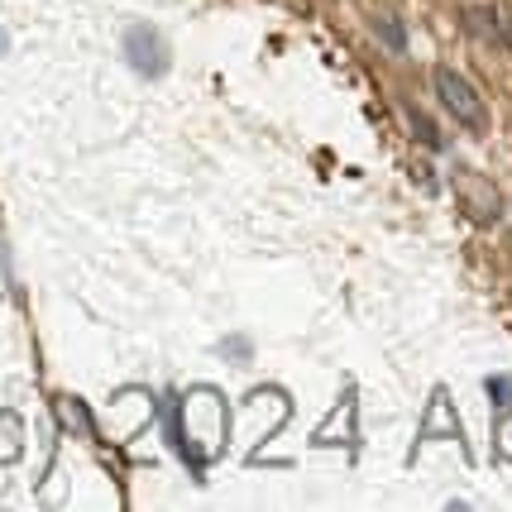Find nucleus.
<instances>
[{"instance_id":"6","label":"nucleus","mask_w":512,"mask_h":512,"mask_svg":"<svg viewBox=\"0 0 512 512\" xmlns=\"http://www.w3.org/2000/svg\"><path fill=\"white\" fill-rule=\"evenodd\" d=\"M374 34H383V44L393 48V53L407 48V34H402V24L393 20V15H379V20H374Z\"/></svg>"},{"instance_id":"9","label":"nucleus","mask_w":512,"mask_h":512,"mask_svg":"<svg viewBox=\"0 0 512 512\" xmlns=\"http://www.w3.org/2000/svg\"><path fill=\"white\" fill-rule=\"evenodd\" d=\"M498 450H503V460H512V407L503 412V422H498Z\"/></svg>"},{"instance_id":"10","label":"nucleus","mask_w":512,"mask_h":512,"mask_svg":"<svg viewBox=\"0 0 512 512\" xmlns=\"http://www.w3.org/2000/svg\"><path fill=\"white\" fill-rule=\"evenodd\" d=\"M5 48H10V39H5V34H0V53H5Z\"/></svg>"},{"instance_id":"8","label":"nucleus","mask_w":512,"mask_h":512,"mask_svg":"<svg viewBox=\"0 0 512 512\" xmlns=\"http://www.w3.org/2000/svg\"><path fill=\"white\" fill-rule=\"evenodd\" d=\"M493 407H512V379H489Z\"/></svg>"},{"instance_id":"5","label":"nucleus","mask_w":512,"mask_h":512,"mask_svg":"<svg viewBox=\"0 0 512 512\" xmlns=\"http://www.w3.org/2000/svg\"><path fill=\"white\" fill-rule=\"evenodd\" d=\"M465 24H469V34H479V39H498V44H503V24H498V15L484 10V5H474V10L465 15Z\"/></svg>"},{"instance_id":"4","label":"nucleus","mask_w":512,"mask_h":512,"mask_svg":"<svg viewBox=\"0 0 512 512\" xmlns=\"http://www.w3.org/2000/svg\"><path fill=\"white\" fill-rule=\"evenodd\" d=\"M417 436H422V441H436V436H446V441H465V426H460V417L450 412L446 393H436V398H431L422 426H417Z\"/></svg>"},{"instance_id":"7","label":"nucleus","mask_w":512,"mask_h":512,"mask_svg":"<svg viewBox=\"0 0 512 512\" xmlns=\"http://www.w3.org/2000/svg\"><path fill=\"white\" fill-rule=\"evenodd\" d=\"M412 130H417V139H422L426 149H441V134H436V125L422 111H412Z\"/></svg>"},{"instance_id":"2","label":"nucleus","mask_w":512,"mask_h":512,"mask_svg":"<svg viewBox=\"0 0 512 512\" xmlns=\"http://www.w3.org/2000/svg\"><path fill=\"white\" fill-rule=\"evenodd\" d=\"M455 197L465 201V211L474 216L479 225H493L503 216V197H498V187H493L484 173H474V168H455Z\"/></svg>"},{"instance_id":"3","label":"nucleus","mask_w":512,"mask_h":512,"mask_svg":"<svg viewBox=\"0 0 512 512\" xmlns=\"http://www.w3.org/2000/svg\"><path fill=\"white\" fill-rule=\"evenodd\" d=\"M125 53H130L134 72H144V77H163L168 72V48L158 39V29H149V24H134L125 34Z\"/></svg>"},{"instance_id":"1","label":"nucleus","mask_w":512,"mask_h":512,"mask_svg":"<svg viewBox=\"0 0 512 512\" xmlns=\"http://www.w3.org/2000/svg\"><path fill=\"white\" fill-rule=\"evenodd\" d=\"M431 87H436V96H441V106H446L465 130H484L489 125V111H484V96L469 87L465 77L455 72V67H436L431 72Z\"/></svg>"}]
</instances>
